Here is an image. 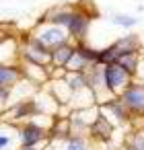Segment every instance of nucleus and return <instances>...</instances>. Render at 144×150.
<instances>
[{
	"label": "nucleus",
	"instance_id": "nucleus-22",
	"mask_svg": "<svg viewBox=\"0 0 144 150\" xmlns=\"http://www.w3.org/2000/svg\"><path fill=\"white\" fill-rule=\"evenodd\" d=\"M64 80H66L68 86L72 88V95L89 88V86H87V72H66Z\"/></svg>",
	"mask_w": 144,
	"mask_h": 150
},
{
	"label": "nucleus",
	"instance_id": "nucleus-13",
	"mask_svg": "<svg viewBox=\"0 0 144 150\" xmlns=\"http://www.w3.org/2000/svg\"><path fill=\"white\" fill-rule=\"evenodd\" d=\"M45 88L50 91V95L58 101L60 107H68L70 109V101H72V88L68 86V82L64 78H50Z\"/></svg>",
	"mask_w": 144,
	"mask_h": 150
},
{
	"label": "nucleus",
	"instance_id": "nucleus-2",
	"mask_svg": "<svg viewBox=\"0 0 144 150\" xmlns=\"http://www.w3.org/2000/svg\"><path fill=\"white\" fill-rule=\"evenodd\" d=\"M17 62L50 66V50L39 39H35L31 33H27V37L17 45Z\"/></svg>",
	"mask_w": 144,
	"mask_h": 150
},
{
	"label": "nucleus",
	"instance_id": "nucleus-3",
	"mask_svg": "<svg viewBox=\"0 0 144 150\" xmlns=\"http://www.w3.org/2000/svg\"><path fill=\"white\" fill-rule=\"evenodd\" d=\"M29 33H31L35 39H39L48 50H54V47H60V45L72 41L70 35H68V31H66L64 27L52 25V23H43V21H39V23L35 25V29L29 31Z\"/></svg>",
	"mask_w": 144,
	"mask_h": 150
},
{
	"label": "nucleus",
	"instance_id": "nucleus-29",
	"mask_svg": "<svg viewBox=\"0 0 144 150\" xmlns=\"http://www.w3.org/2000/svg\"><path fill=\"white\" fill-rule=\"evenodd\" d=\"M4 39H6V37H4ZM0 41H2V39H0Z\"/></svg>",
	"mask_w": 144,
	"mask_h": 150
},
{
	"label": "nucleus",
	"instance_id": "nucleus-6",
	"mask_svg": "<svg viewBox=\"0 0 144 150\" xmlns=\"http://www.w3.org/2000/svg\"><path fill=\"white\" fill-rule=\"evenodd\" d=\"M103 78H105V86H107V93L111 97H119V93L134 80L132 74H128L117 62L113 64H107L103 66Z\"/></svg>",
	"mask_w": 144,
	"mask_h": 150
},
{
	"label": "nucleus",
	"instance_id": "nucleus-18",
	"mask_svg": "<svg viewBox=\"0 0 144 150\" xmlns=\"http://www.w3.org/2000/svg\"><path fill=\"white\" fill-rule=\"evenodd\" d=\"M72 52H74V41H68V43H64L60 47L50 50V66L52 68H64L66 70V64H68Z\"/></svg>",
	"mask_w": 144,
	"mask_h": 150
},
{
	"label": "nucleus",
	"instance_id": "nucleus-7",
	"mask_svg": "<svg viewBox=\"0 0 144 150\" xmlns=\"http://www.w3.org/2000/svg\"><path fill=\"white\" fill-rule=\"evenodd\" d=\"M99 113H101L103 117H107L115 127H119V125H130V121H132V115H130V111L126 109V105L119 101V97H109L107 101L99 103Z\"/></svg>",
	"mask_w": 144,
	"mask_h": 150
},
{
	"label": "nucleus",
	"instance_id": "nucleus-24",
	"mask_svg": "<svg viewBox=\"0 0 144 150\" xmlns=\"http://www.w3.org/2000/svg\"><path fill=\"white\" fill-rule=\"evenodd\" d=\"M113 62H117V52L111 43L107 47L97 50V64L99 66H107V64H113Z\"/></svg>",
	"mask_w": 144,
	"mask_h": 150
},
{
	"label": "nucleus",
	"instance_id": "nucleus-20",
	"mask_svg": "<svg viewBox=\"0 0 144 150\" xmlns=\"http://www.w3.org/2000/svg\"><path fill=\"white\" fill-rule=\"evenodd\" d=\"M60 150H93V142L89 136H70L60 142Z\"/></svg>",
	"mask_w": 144,
	"mask_h": 150
},
{
	"label": "nucleus",
	"instance_id": "nucleus-27",
	"mask_svg": "<svg viewBox=\"0 0 144 150\" xmlns=\"http://www.w3.org/2000/svg\"><path fill=\"white\" fill-rule=\"evenodd\" d=\"M17 150H45V146H19Z\"/></svg>",
	"mask_w": 144,
	"mask_h": 150
},
{
	"label": "nucleus",
	"instance_id": "nucleus-16",
	"mask_svg": "<svg viewBox=\"0 0 144 150\" xmlns=\"http://www.w3.org/2000/svg\"><path fill=\"white\" fill-rule=\"evenodd\" d=\"M17 148H19L17 123L0 119V150H17Z\"/></svg>",
	"mask_w": 144,
	"mask_h": 150
},
{
	"label": "nucleus",
	"instance_id": "nucleus-17",
	"mask_svg": "<svg viewBox=\"0 0 144 150\" xmlns=\"http://www.w3.org/2000/svg\"><path fill=\"white\" fill-rule=\"evenodd\" d=\"M117 52V58L121 54H130V52H142V39L136 35V33H126L121 37H117L113 43H111Z\"/></svg>",
	"mask_w": 144,
	"mask_h": 150
},
{
	"label": "nucleus",
	"instance_id": "nucleus-9",
	"mask_svg": "<svg viewBox=\"0 0 144 150\" xmlns=\"http://www.w3.org/2000/svg\"><path fill=\"white\" fill-rule=\"evenodd\" d=\"M87 86H89V91L93 93L97 105L103 103V101H107V99L111 97V95L107 93V86H105L103 66H99V64H93V66L87 68Z\"/></svg>",
	"mask_w": 144,
	"mask_h": 150
},
{
	"label": "nucleus",
	"instance_id": "nucleus-14",
	"mask_svg": "<svg viewBox=\"0 0 144 150\" xmlns=\"http://www.w3.org/2000/svg\"><path fill=\"white\" fill-rule=\"evenodd\" d=\"M72 11H74V4H58V6H52L50 11H45L39 21L52 23V25H60V27L66 29V25H68V21L72 17Z\"/></svg>",
	"mask_w": 144,
	"mask_h": 150
},
{
	"label": "nucleus",
	"instance_id": "nucleus-11",
	"mask_svg": "<svg viewBox=\"0 0 144 150\" xmlns=\"http://www.w3.org/2000/svg\"><path fill=\"white\" fill-rule=\"evenodd\" d=\"M113 134H115V125L107 117H103L101 113L89 125V138H91V142H105V144H109L111 138H113Z\"/></svg>",
	"mask_w": 144,
	"mask_h": 150
},
{
	"label": "nucleus",
	"instance_id": "nucleus-4",
	"mask_svg": "<svg viewBox=\"0 0 144 150\" xmlns=\"http://www.w3.org/2000/svg\"><path fill=\"white\" fill-rule=\"evenodd\" d=\"M19 146H48V127L39 121H23L17 123Z\"/></svg>",
	"mask_w": 144,
	"mask_h": 150
},
{
	"label": "nucleus",
	"instance_id": "nucleus-28",
	"mask_svg": "<svg viewBox=\"0 0 144 150\" xmlns=\"http://www.w3.org/2000/svg\"><path fill=\"white\" fill-rule=\"evenodd\" d=\"M4 37H6V33H4L2 29H0V39H4Z\"/></svg>",
	"mask_w": 144,
	"mask_h": 150
},
{
	"label": "nucleus",
	"instance_id": "nucleus-21",
	"mask_svg": "<svg viewBox=\"0 0 144 150\" xmlns=\"http://www.w3.org/2000/svg\"><path fill=\"white\" fill-rule=\"evenodd\" d=\"M123 150H144V129L134 127L123 138Z\"/></svg>",
	"mask_w": 144,
	"mask_h": 150
},
{
	"label": "nucleus",
	"instance_id": "nucleus-8",
	"mask_svg": "<svg viewBox=\"0 0 144 150\" xmlns=\"http://www.w3.org/2000/svg\"><path fill=\"white\" fill-rule=\"evenodd\" d=\"M97 115H99V105L84 107V109H70L68 121H70L72 136H89V125Z\"/></svg>",
	"mask_w": 144,
	"mask_h": 150
},
{
	"label": "nucleus",
	"instance_id": "nucleus-23",
	"mask_svg": "<svg viewBox=\"0 0 144 150\" xmlns=\"http://www.w3.org/2000/svg\"><path fill=\"white\" fill-rule=\"evenodd\" d=\"M91 64L80 56V52H76V47H74V52H72V56H70V60H68V64H66V72H87V68H89Z\"/></svg>",
	"mask_w": 144,
	"mask_h": 150
},
{
	"label": "nucleus",
	"instance_id": "nucleus-19",
	"mask_svg": "<svg viewBox=\"0 0 144 150\" xmlns=\"http://www.w3.org/2000/svg\"><path fill=\"white\" fill-rule=\"evenodd\" d=\"M117 64L128 72V74H132L134 78H136V74H138V68H140V52H130V54H121L119 58H117Z\"/></svg>",
	"mask_w": 144,
	"mask_h": 150
},
{
	"label": "nucleus",
	"instance_id": "nucleus-26",
	"mask_svg": "<svg viewBox=\"0 0 144 150\" xmlns=\"http://www.w3.org/2000/svg\"><path fill=\"white\" fill-rule=\"evenodd\" d=\"M74 47H76V52H80V56L93 66V64H97V50L93 47V45H89L87 41H78V43H74Z\"/></svg>",
	"mask_w": 144,
	"mask_h": 150
},
{
	"label": "nucleus",
	"instance_id": "nucleus-12",
	"mask_svg": "<svg viewBox=\"0 0 144 150\" xmlns=\"http://www.w3.org/2000/svg\"><path fill=\"white\" fill-rule=\"evenodd\" d=\"M72 136L70 132V121L68 115H56L54 121L48 127V144H60Z\"/></svg>",
	"mask_w": 144,
	"mask_h": 150
},
{
	"label": "nucleus",
	"instance_id": "nucleus-10",
	"mask_svg": "<svg viewBox=\"0 0 144 150\" xmlns=\"http://www.w3.org/2000/svg\"><path fill=\"white\" fill-rule=\"evenodd\" d=\"M21 68V76L31 82L33 86L41 88L50 80V66H39V64H29V62H17Z\"/></svg>",
	"mask_w": 144,
	"mask_h": 150
},
{
	"label": "nucleus",
	"instance_id": "nucleus-5",
	"mask_svg": "<svg viewBox=\"0 0 144 150\" xmlns=\"http://www.w3.org/2000/svg\"><path fill=\"white\" fill-rule=\"evenodd\" d=\"M119 101L126 105L132 117H144V84L140 80L134 78L119 93Z\"/></svg>",
	"mask_w": 144,
	"mask_h": 150
},
{
	"label": "nucleus",
	"instance_id": "nucleus-25",
	"mask_svg": "<svg viewBox=\"0 0 144 150\" xmlns=\"http://www.w3.org/2000/svg\"><path fill=\"white\" fill-rule=\"evenodd\" d=\"M111 23L115 27H119V29H132V27H136L138 19L132 17V15H126V13H113L111 15Z\"/></svg>",
	"mask_w": 144,
	"mask_h": 150
},
{
	"label": "nucleus",
	"instance_id": "nucleus-1",
	"mask_svg": "<svg viewBox=\"0 0 144 150\" xmlns=\"http://www.w3.org/2000/svg\"><path fill=\"white\" fill-rule=\"evenodd\" d=\"M93 17H97L95 13V6L93 8H84L80 2L74 4V11H72V17L66 25V31L70 35V39L74 43L78 41H87L89 33H91V23H93Z\"/></svg>",
	"mask_w": 144,
	"mask_h": 150
},
{
	"label": "nucleus",
	"instance_id": "nucleus-15",
	"mask_svg": "<svg viewBox=\"0 0 144 150\" xmlns=\"http://www.w3.org/2000/svg\"><path fill=\"white\" fill-rule=\"evenodd\" d=\"M21 80H23V76H21V68L17 62H0V91H4V88L11 91Z\"/></svg>",
	"mask_w": 144,
	"mask_h": 150
}]
</instances>
